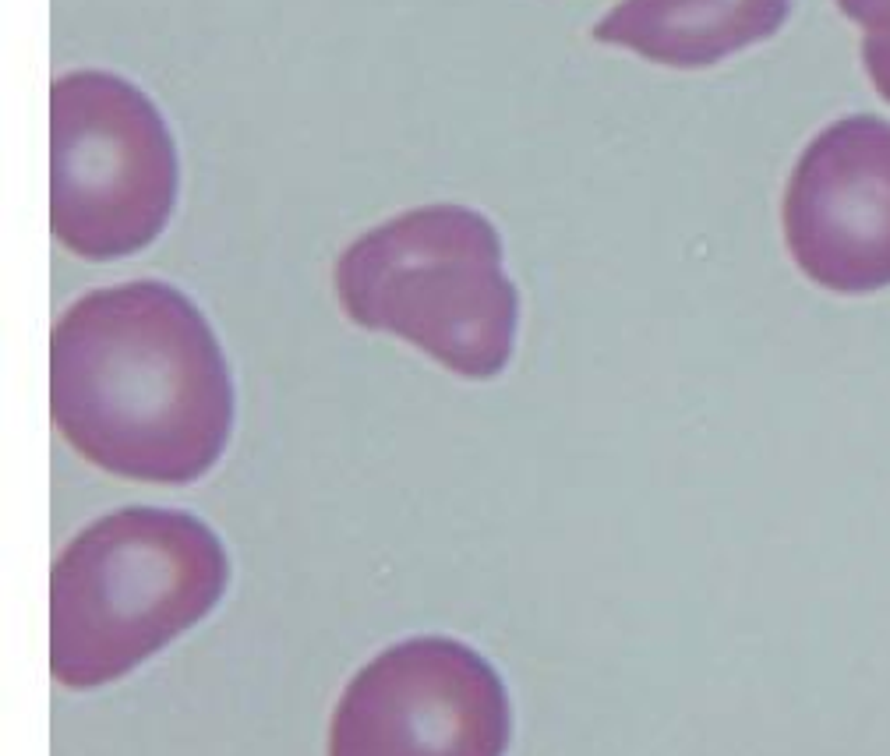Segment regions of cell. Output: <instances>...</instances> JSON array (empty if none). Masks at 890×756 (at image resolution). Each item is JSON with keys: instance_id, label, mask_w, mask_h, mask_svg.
<instances>
[{"instance_id": "1", "label": "cell", "mask_w": 890, "mask_h": 756, "mask_svg": "<svg viewBox=\"0 0 890 756\" xmlns=\"http://www.w3.org/2000/svg\"><path fill=\"white\" fill-rule=\"evenodd\" d=\"M50 410L89 463L191 485L226 449L234 385L202 311L170 283L135 279L92 290L57 319Z\"/></svg>"}, {"instance_id": "2", "label": "cell", "mask_w": 890, "mask_h": 756, "mask_svg": "<svg viewBox=\"0 0 890 756\" xmlns=\"http://www.w3.org/2000/svg\"><path fill=\"white\" fill-rule=\"evenodd\" d=\"M230 562L181 509H120L71 541L50 576V668L71 689L128 676L216 608Z\"/></svg>"}, {"instance_id": "3", "label": "cell", "mask_w": 890, "mask_h": 756, "mask_svg": "<svg viewBox=\"0 0 890 756\" xmlns=\"http://www.w3.org/2000/svg\"><path fill=\"white\" fill-rule=\"evenodd\" d=\"M353 325L393 332L463 378H495L513 357L516 287L495 223L466 205H424L361 234L336 262Z\"/></svg>"}, {"instance_id": "4", "label": "cell", "mask_w": 890, "mask_h": 756, "mask_svg": "<svg viewBox=\"0 0 890 756\" xmlns=\"http://www.w3.org/2000/svg\"><path fill=\"white\" fill-rule=\"evenodd\" d=\"M50 149V223L68 251L110 262L160 237L177 198V156L145 92L107 71L57 79Z\"/></svg>"}, {"instance_id": "5", "label": "cell", "mask_w": 890, "mask_h": 756, "mask_svg": "<svg viewBox=\"0 0 890 756\" xmlns=\"http://www.w3.org/2000/svg\"><path fill=\"white\" fill-rule=\"evenodd\" d=\"M509 697L477 650L414 636L364 665L336 703L329 756H506Z\"/></svg>"}, {"instance_id": "6", "label": "cell", "mask_w": 890, "mask_h": 756, "mask_svg": "<svg viewBox=\"0 0 890 756\" xmlns=\"http://www.w3.org/2000/svg\"><path fill=\"white\" fill-rule=\"evenodd\" d=\"M795 266L834 294L890 287V124L844 117L806 145L784 191Z\"/></svg>"}, {"instance_id": "7", "label": "cell", "mask_w": 890, "mask_h": 756, "mask_svg": "<svg viewBox=\"0 0 890 756\" xmlns=\"http://www.w3.org/2000/svg\"><path fill=\"white\" fill-rule=\"evenodd\" d=\"M791 0H622L593 39L668 68H710L788 22Z\"/></svg>"}, {"instance_id": "8", "label": "cell", "mask_w": 890, "mask_h": 756, "mask_svg": "<svg viewBox=\"0 0 890 756\" xmlns=\"http://www.w3.org/2000/svg\"><path fill=\"white\" fill-rule=\"evenodd\" d=\"M837 7L863 28V64L890 103V0H837Z\"/></svg>"}]
</instances>
